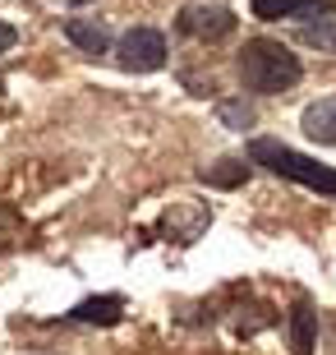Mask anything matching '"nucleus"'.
<instances>
[{
	"label": "nucleus",
	"instance_id": "1",
	"mask_svg": "<svg viewBox=\"0 0 336 355\" xmlns=\"http://www.w3.org/2000/svg\"><path fill=\"white\" fill-rule=\"evenodd\" d=\"M240 79L249 92H285L299 83V55L272 37H254L240 51Z\"/></svg>",
	"mask_w": 336,
	"mask_h": 355
},
{
	"label": "nucleus",
	"instance_id": "2",
	"mask_svg": "<svg viewBox=\"0 0 336 355\" xmlns=\"http://www.w3.org/2000/svg\"><path fill=\"white\" fill-rule=\"evenodd\" d=\"M249 162H258V166H267V171L304 184V189H318V194L336 198V166H323V162L304 157V153L276 144V139H254V144H249Z\"/></svg>",
	"mask_w": 336,
	"mask_h": 355
},
{
	"label": "nucleus",
	"instance_id": "3",
	"mask_svg": "<svg viewBox=\"0 0 336 355\" xmlns=\"http://www.w3.org/2000/svg\"><path fill=\"white\" fill-rule=\"evenodd\" d=\"M120 65L134 69V74H152V69L166 65V37L157 28H134L120 37Z\"/></svg>",
	"mask_w": 336,
	"mask_h": 355
},
{
	"label": "nucleus",
	"instance_id": "4",
	"mask_svg": "<svg viewBox=\"0 0 336 355\" xmlns=\"http://www.w3.org/2000/svg\"><path fill=\"white\" fill-rule=\"evenodd\" d=\"M180 33H189V37H203V42L231 37V33H235V14L221 10V5H189V10L180 14Z\"/></svg>",
	"mask_w": 336,
	"mask_h": 355
},
{
	"label": "nucleus",
	"instance_id": "5",
	"mask_svg": "<svg viewBox=\"0 0 336 355\" xmlns=\"http://www.w3.org/2000/svg\"><path fill=\"white\" fill-rule=\"evenodd\" d=\"M332 0H254V19H332Z\"/></svg>",
	"mask_w": 336,
	"mask_h": 355
},
{
	"label": "nucleus",
	"instance_id": "6",
	"mask_svg": "<svg viewBox=\"0 0 336 355\" xmlns=\"http://www.w3.org/2000/svg\"><path fill=\"white\" fill-rule=\"evenodd\" d=\"M161 226L170 231V240H180V245H189V240L198 236L207 226V208H198L194 198H175L166 208V217H161Z\"/></svg>",
	"mask_w": 336,
	"mask_h": 355
},
{
	"label": "nucleus",
	"instance_id": "7",
	"mask_svg": "<svg viewBox=\"0 0 336 355\" xmlns=\"http://www.w3.org/2000/svg\"><path fill=\"white\" fill-rule=\"evenodd\" d=\"M299 130L309 134L313 144H336V92L323 97V102L304 106V116H299Z\"/></svg>",
	"mask_w": 336,
	"mask_h": 355
},
{
	"label": "nucleus",
	"instance_id": "8",
	"mask_svg": "<svg viewBox=\"0 0 336 355\" xmlns=\"http://www.w3.org/2000/svg\"><path fill=\"white\" fill-rule=\"evenodd\" d=\"M120 314H125V300L120 295H92V300L74 304V323H97V328H111V323H120Z\"/></svg>",
	"mask_w": 336,
	"mask_h": 355
},
{
	"label": "nucleus",
	"instance_id": "9",
	"mask_svg": "<svg viewBox=\"0 0 336 355\" xmlns=\"http://www.w3.org/2000/svg\"><path fill=\"white\" fill-rule=\"evenodd\" d=\"M65 37L74 42L78 51H88V55H102L106 46H111V33H106L102 24H92V19H69V24H65Z\"/></svg>",
	"mask_w": 336,
	"mask_h": 355
},
{
	"label": "nucleus",
	"instance_id": "10",
	"mask_svg": "<svg viewBox=\"0 0 336 355\" xmlns=\"http://www.w3.org/2000/svg\"><path fill=\"white\" fill-rule=\"evenodd\" d=\"M198 175H203L207 184H217V189H235V184L249 180V166H245V162H235V157H221V162H212V166H203Z\"/></svg>",
	"mask_w": 336,
	"mask_h": 355
},
{
	"label": "nucleus",
	"instance_id": "11",
	"mask_svg": "<svg viewBox=\"0 0 336 355\" xmlns=\"http://www.w3.org/2000/svg\"><path fill=\"white\" fill-rule=\"evenodd\" d=\"M290 351L313 355V309L309 304H295V314H290Z\"/></svg>",
	"mask_w": 336,
	"mask_h": 355
},
{
	"label": "nucleus",
	"instance_id": "12",
	"mask_svg": "<svg viewBox=\"0 0 336 355\" xmlns=\"http://www.w3.org/2000/svg\"><path fill=\"white\" fill-rule=\"evenodd\" d=\"M299 42L304 46H318V51L336 55V19H323V24H304L299 28Z\"/></svg>",
	"mask_w": 336,
	"mask_h": 355
},
{
	"label": "nucleus",
	"instance_id": "13",
	"mask_svg": "<svg viewBox=\"0 0 336 355\" xmlns=\"http://www.w3.org/2000/svg\"><path fill=\"white\" fill-rule=\"evenodd\" d=\"M217 116L226 120V125H235V130H245V125H254V106L249 102H221Z\"/></svg>",
	"mask_w": 336,
	"mask_h": 355
},
{
	"label": "nucleus",
	"instance_id": "14",
	"mask_svg": "<svg viewBox=\"0 0 336 355\" xmlns=\"http://www.w3.org/2000/svg\"><path fill=\"white\" fill-rule=\"evenodd\" d=\"M14 42H19V33H14V28H10V24H0V51H10Z\"/></svg>",
	"mask_w": 336,
	"mask_h": 355
},
{
	"label": "nucleus",
	"instance_id": "15",
	"mask_svg": "<svg viewBox=\"0 0 336 355\" xmlns=\"http://www.w3.org/2000/svg\"><path fill=\"white\" fill-rule=\"evenodd\" d=\"M65 5H83V0H65Z\"/></svg>",
	"mask_w": 336,
	"mask_h": 355
},
{
	"label": "nucleus",
	"instance_id": "16",
	"mask_svg": "<svg viewBox=\"0 0 336 355\" xmlns=\"http://www.w3.org/2000/svg\"><path fill=\"white\" fill-rule=\"evenodd\" d=\"M0 240H5V226H0Z\"/></svg>",
	"mask_w": 336,
	"mask_h": 355
}]
</instances>
